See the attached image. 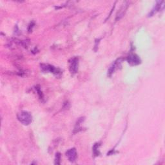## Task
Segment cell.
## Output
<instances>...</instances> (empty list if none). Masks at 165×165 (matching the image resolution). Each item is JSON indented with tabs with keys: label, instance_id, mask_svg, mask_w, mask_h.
Returning a JSON list of instances; mask_svg holds the SVG:
<instances>
[{
	"label": "cell",
	"instance_id": "6da1fadb",
	"mask_svg": "<svg viewBox=\"0 0 165 165\" xmlns=\"http://www.w3.org/2000/svg\"><path fill=\"white\" fill-rule=\"evenodd\" d=\"M17 120L24 125H29L32 121V115L26 111H21L17 115Z\"/></svg>",
	"mask_w": 165,
	"mask_h": 165
},
{
	"label": "cell",
	"instance_id": "7a4b0ae2",
	"mask_svg": "<svg viewBox=\"0 0 165 165\" xmlns=\"http://www.w3.org/2000/svg\"><path fill=\"white\" fill-rule=\"evenodd\" d=\"M41 69L44 72H50L56 76H59L61 74V70L59 68L54 67L50 65H46V64H41Z\"/></svg>",
	"mask_w": 165,
	"mask_h": 165
},
{
	"label": "cell",
	"instance_id": "3957f363",
	"mask_svg": "<svg viewBox=\"0 0 165 165\" xmlns=\"http://www.w3.org/2000/svg\"><path fill=\"white\" fill-rule=\"evenodd\" d=\"M79 67V59L77 57H74L70 60L69 70L72 75H75L78 71Z\"/></svg>",
	"mask_w": 165,
	"mask_h": 165
},
{
	"label": "cell",
	"instance_id": "277c9868",
	"mask_svg": "<svg viewBox=\"0 0 165 165\" xmlns=\"http://www.w3.org/2000/svg\"><path fill=\"white\" fill-rule=\"evenodd\" d=\"M128 63L132 66L138 65L141 63V60L137 55L135 54H130L126 58Z\"/></svg>",
	"mask_w": 165,
	"mask_h": 165
},
{
	"label": "cell",
	"instance_id": "5b68a950",
	"mask_svg": "<svg viewBox=\"0 0 165 165\" xmlns=\"http://www.w3.org/2000/svg\"><path fill=\"white\" fill-rule=\"evenodd\" d=\"M129 6V2H125L121 7L120 8V11H119L116 14V21H119L120 20L121 18L124 16V15L125 14L127 8Z\"/></svg>",
	"mask_w": 165,
	"mask_h": 165
},
{
	"label": "cell",
	"instance_id": "8992f818",
	"mask_svg": "<svg viewBox=\"0 0 165 165\" xmlns=\"http://www.w3.org/2000/svg\"><path fill=\"white\" fill-rule=\"evenodd\" d=\"M65 154H66V156L68 158V160L70 162L74 163L76 161V159L78 157V153H77L76 148H72L68 150L66 152Z\"/></svg>",
	"mask_w": 165,
	"mask_h": 165
},
{
	"label": "cell",
	"instance_id": "52a82bcc",
	"mask_svg": "<svg viewBox=\"0 0 165 165\" xmlns=\"http://www.w3.org/2000/svg\"><path fill=\"white\" fill-rule=\"evenodd\" d=\"M123 60V58H119L117 59L116 61H115L114 62V63L111 65V67H110L109 70H108V76L111 77L112 76V74L113 73L116 71V70L120 66L121 63L122 62V61Z\"/></svg>",
	"mask_w": 165,
	"mask_h": 165
},
{
	"label": "cell",
	"instance_id": "ba28073f",
	"mask_svg": "<svg viewBox=\"0 0 165 165\" xmlns=\"http://www.w3.org/2000/svg\"><path fill=\"white\" fill-rule=\"evenodd\" d=\"M163 3H164L163 1H162V2H157L156 5H155L154 8L152 9L151 12L149 14V16H152V15H153L154 14H155L157 12L161 10V6L163 5Z\"/></svg>",
	"mask_w": 165,
	"mask_h": 165
},
{
	"label": "cell",
	"instance_id": "9c48e42d",
	"mask_svg": "<svg viewBox=\"0 0 165 165\" xmlns=\"http://www.w3.org/2000/svg\"><path fill=\"white\" fill-rule=\"evenodd\" d=\"M84 120H85L84 117H81L78 120V121L76 124L75 128H74V134L78 133L81 130V127H80V125H81V123H82V122L84 121Z\"/></svg>",
	"mask_w": 165,
	"mask_h": 165
},
{
	"label": "cell",
	"instance_id": "30bf717a",
	"mask_svg": "<svg viewBox=\"0 0 165 165\" xmlns=\"http://www.w3.org/2000/svg\"><path fill=\"white\" fill-rule=\"evenodd\" d=\"M99 146H100L99 143H96L93 146L92 151H93V153H94L95 156H98V155H99V154H100V152L98 150Z\"/></svg>",
	"mask_w": 165,
	"mask_h": 165
},
{
	"label": "cell",
	"instance_id": "8fae6325",
	"mask_svg": "<svg viewBox=\"0 0 165 165\" xmlns=\"http://www.w3.org/2000/svg\"><path fill=\"white\" fill-rule=\"evenodd\" d=\"M61 154L60 153H57L56 154V158H55V164H60L61 163Z\"/></svg>",
	"mask_w": 165,
	"mask_h": 165
},
{
	"label": "cell",
	"instance_id": "7c38bea8",
	"mask_svg": "<svg viewBox=\"0 0 165 165\" xmlns=\"http://www.w3.org/2000/svg\"><path fill=\"white\" fill-rule=\"evenodd\" d=\"M36 90H37V92L39 95V97L40 99H43V93H42V92L41 91L40 87H36Z\"/></svg>",
	"mask_w": 165,
	"mask_h": 165
},
{
	"label": "cell",
	"instance_id": "4fadbf2b",
	"mask_svg": "<svg viewBox=\"0 0 165 165\" xmlns=\"http://www.w3.org/2000/svg\"><path fill=\"white\" fill-rule=\"evenodd\" d=\"M34 25V22H32V23L30 24V25H29V32L32 31Z\"/></svg>",
	"mask_w": 165,
	"mask_h": 165
}]
</instances>
